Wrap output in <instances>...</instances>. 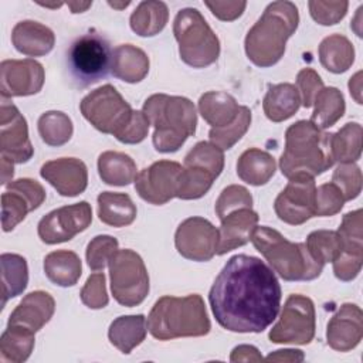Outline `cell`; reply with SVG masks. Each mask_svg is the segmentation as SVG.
I'll return each mask as SVG.
<instances>
[{"instance_id": "obj_42", "label": "cell", "mask_w": 363, "mask_h": 363, "mask_svg": "<svg viewBox=\"0 0 363 363\" xmlns=\"http://www.w3.org/2000/svg\"><path fill=\"white\" fill-rule=\"evenodd\" d=\"M33 211L28 200L18 191L6 190L1 194V224L3 231H11L20 221H23L27 213Z\"/></svg>"}, {"instance_id": "obj_51", "label": "cell", "mask_w": 363, "mask_h": 363, "mask_svg": "<svg viewBox=\"0 0 363 363\" xmlns=\"http://www.w3.org/2000/svg\"><path fill=\"white\" fill-rule=\"evenodd\" d=\"M6 187H7V190H14V191L21 193L28 200L33 210L38 208L45 200L44 187L37 180H33L28 177L11 180L10 183L6 184Z\"/></svg>"}, {"instance_id": "obj_49", "label": "cell", "mask_w": 363, "mask_h": 363, "mask_svg": "<svg viewBox=\"0 0 363 363\" xmlns=\"http://www.w3.org/2000/svg\"><path fill=\"white\" fill-rule=\"evenodd\" d=\"M81 301L91 309L105 308L109 302L106 286H105V275L104 272H95L89 275L84 288L81 289Z\"/></svg>"}, {"instance_id": "obj_44", "label": "cell", "mask_w": 363, "mask_h": 363, "mask_svg": "<svg viewBox=\"0 0 363 363\" xmlns=\"http://www.w3.org/2000/svg\"><path fill=\"white\" fill-rule=\"evenodd\" d=\"M118 251V240L111 235H96L92 238L85 251L88 267L92 271H102Z\"/></svg>"}, {"instance_id": "obj_46", "label": "cell", "mask_w": 363, "mask_h": 363, "mask_svg": "<svg viewBox=\"0 0 363 363\" xmlns=\"http://www.w3.org/2000/svg\"><path fill=\"white\" fill-rule=\"evenodd\" d=\"M242 207H252V197L250 194V191L238 184H231L227 186L218 196L217 201H216V213L218 216L220 220H223L227 214H230L231 211L237 210V208H242Z\"/></svg>"}, {"instance_id": "obj_22", "label": "cell", "mask_w": 363, "mask_h": 363, "mask_svg": "<svg viewBox=\"0 0 363 363\" xmlns=\"http://www.w3.org/2000/svg\"><path fill=\"white\" fill-rule=\"evenodd\" d=\"M55 301L44 291L27 294L10 313L7 325H21L34 332L40 330L54 315Z\"/></svg>"}, {"instance_id": "obj_55", "label": "cell", "mask_w": 363, "mask_h": 363, "mask_svg": "<svg viewBox=\"0 0 363 363\" xmlns=\"http://www.w3.org/2000/svg\"><path fill=\"white\" fill-rule=\"evenodd\" d=\"M267 360H278V362H302L303 360V353L301 350L295 349H285V350H277L275 353H271L267 356Z\"/></svg>"}, {"instance_id": "obj_39", "label": "cell", "mask_w": 363, "mask_h": 363, "mask_svg": "<svg viewBox=\"0 0 363 363\" xmlns=\"http://www.w3.org/2000/svg\"><path fill=\"white\" fill-rule=\"evenodd\" d=\"M38 133L48 146H61L67 143L74 132L72 122L64 112L48 111L38 119Z\"/></svg>"}, {"instance_id": "obj_5", "label": "cell", "mask_w": 363, "mask_h": 363, "mask_svg": "<svg viewBox=\"0 0 363 363\" xmlns=\"http://www.w3.org/2000/svg\"><path fill=\"white\" fill-rule=\"evenodd\" d=\"M142 111L155 126L152 142L160 153L179 150L196 133V108L184 96L155 94L145 101Z\"/></svg>"}, {"instance_id": "obj_14", "label": "cell", "mask_w": 363, "mask_h": 363, "mask_svg": "<svg viewBox=\"0 0 363 363\" xmlns=\"http://www.w3.org/2000/svg\"><path fill=\"white\" fill-rule=\"evenodd\" d=\"M182 170V164L173 160L155 162L138 173L135 179V190L142 200L150 204H166L177 197Z\"/></svg>"}, {"instance_id": "obj_30", "label": "cell", "mask_w": 363, "mask_h": 363, "mask_svg": "<svg viewBox=\"0 0 363 363\" xmlns=\"http://www.w3.org/2000/svg\"><path fill=\"white\" fill-rule=\"evenodd\" d=\"M44 272L47 278L58 286H72L82 274V264L74 251L57 250L45 255Z\"/></svg>"}, {"instance_id": "obj_15", "label": "cell", "mask_w": 363, "mask_h": 363, "mask_svg": "<svg viewBox=\"0 0 363 363\" xmlns=\"http://www.w3.org/2000/svg\"><path fill=\"white\" fill-rule=\"evenodd\" d=\"M177 252L191 261H210L217 251L218 228L207 218L189 217L180 223L174 234Z\"/></svg>"}, {"instance_id": "obj_48", "label": "cell", "mask_w": 363, "mask_h": 363, "mask_svg": "<svg viewBox=\"0 0 363 363\" xmlns=\"http://www.w3.org/2000/svg\"><path fill=\"white\" fill-rule=\"evenodd\" d=\"M312 18L322 26H332L339 23L347 11V1H320L312 0L308 3Z\"/></svg>"}, {"instance_id": "obj_13", "label": "cell", "mask_w": 363, "mask_h": 363, "mask_svg": "<svg viewBox=\"0 0 363 363\" xmlns=\"http://www.w3.org/2000/svg\"><path fill=\"white\" fill-rule=\"evenodd\" d=\"M92 223V208L86 201L55 208L45 214L37 227L38 237L45 244H60L72 240Z\"/></svg>"}, {"instance_id": "obj_31", "label": "cell", "mask_w": 363, "mask_h": 363, "mask_svg": "<svg viewBox=\"0 0 363 363\" xmlns=\"http://www.w3.org/2000/svg\"><path fill=\"white\" fill-rule=\"evenodd\" d=\"M136 163L129 155L108 150L98 157V173L104 183L109 186H128L135 182L138 172Z\"/></svg>"}, {"instance_id": "obj_3", "label": "cell", "mask_w": 363, "mask_h": 363, "mask_svg": "<svg viewBox=\"0 0 363 363\" xmlns=\"http://www.w3.org/2000/svg\"><path fill=\"white\" fill-rule=\"evenodd\" d=\"M146 323L150 335L159 340L206 336L211 329L204 301L199 294L159 298Z\"/></svg>"}, {"instance_id": "obj_29", "label": "cell", "mask_w": 363, "mask_h": 363, "mask_svg": "<svg viewBox=\"0 0 363 363\" xmlns=\"http://www.w3.org/2000/svg\"><path fill=\"white\" fill-rule=\"evenodd\" d=\"M136 206L129 194L102 191L98 196V217L111 227H125L135 221Z\"/></svg>"}, {"instance_id": "obj_56", "label": "cell", "mask_w": 363, "mask_h": 363, "mask_svg": "<svg viewBox=\"0 0 363 363\" xmlns=\"http://www.w3.org/2000/svg\"><path fill=\"white\" fill-rule=\"evenodd\" d=\"M349 91H350V95L356 99L357 104H362V72H356L350 81H349Z\"/></svg>"}, {"instance_id": "obj_41", "label": "cell", "mask_w": 363, "mask_h": 363, "mask_svg": "<svg viewBox=\"0 0 363 363\" xmlns=\"http://www.w3.org/2000/svg\"><path fill=\"white\" fill-rule=\"evenodd\" d=\"M251 125V111L248 106H240L237 118L227 126L211 128L208 132V139L213 145L218 146L221 150L231 149L248 130Z\"/></svg>"}, {"instance_id": "obj_45", "label": "cell", "mask_w": 363, "mask_h": 363, "mask_svg": "<svg viewBox=\"0 0 363 363\" xmlns=\"http://www.w3.org/2000/svg\"><path fill=\"white\" fill-rule=\"evenodd\" d=\"M332 183L339 187L345 201L354 200L362 191V170L354 163H339L332 174Z\"/></svg>"}, {"instance_id": "obj_16", "label": "cell", "mask_w": 363, "mask_h": 363, "mask_svg": "<svg viewBox=\"0 0 363 363\" xmlns=\"http://www.w3.org/2000/svg\"><path fill=\"white\" fill-rule=\"evenodd\" d=\"M0 152L11 163H26L34 155L26 118L6 98L0 106Z\"/></svg>"}, {"instance_id": "obj_19", "label": "cell", "mask_w": 363, "mask_h": 363, "mask_svg": "<svg viewBox=\"0 0 363 363\" xmlns=\"http://www.w3.org/2000/svg\"><path fill=\"white\" fill-rule=\"evenodd\" d=\"M40 174L65 197L78 196L88 186V169L77 157H60L45 162L40 169Z\"/></svg>"}, {"instance_id": "obj_11", "label": "cell", "mask_w": 363, "mask_h": 363, "mask_svg": "<svg viewBox=\"0 0 363 363\" xmlns=\"http://www.w3.org/2000/svg\"><path fill=\"white\" fill-rule=\"evenodd\" d=\"M315 336V305L311 298L292 294L268 337L272 343L308 345Z\"/></svg>"}, {"instance_id": "obj_40", "label": "cell", "mask_w": 363, "mask_h": 363, "mask_svg": "<svg viewBox=\"0 0 363 363\" xmlns=\"http://www.w3.org/2000/svg\"><path fill=\"white\" fill-rule=\"evenodd\" d=\"M311 255L325 265L333 262L342 251V238L337 231L332 230H316L311 233L305 242Z\"/></svg>"}, {"instance_id": "obj_32", "label": "cell", "mask_w": 363, "mask_h": 363, "mask_svg": "<svg viewBox=\"0 0 363 363\" xmlns=\"http://www.w3.org/2000/svg\"><path fill=\"white\" fill-rule=\"evenodd\" d=\"M1 262V308L11 298L24 292L28 284V267L24 257L18 254L4 252Z\"/></svg>"}, {"instance_id": "obj_54", "label": "cell", "mask_w": 363, "mask_h": 363, "mask_svg": "<svg viewBox=\"0 0 363 363\" xmlns=\"http://www.w3.org/2000/svg\"><path fill=\"white\" fill-rule=\"evenodd\" d=\"M230 360H231V362L262 360V356L258 353V349H257V347L250 346V345H241V346H237V347L233 349V353H231Z\"/></svg>"}, {"instance_id": "obj_1", "label": "cell", "mask_w": 363, "mask_h": 363, "mask_svg": "<svg viewBox=\"0 0 363 363\" xmlns=\"http://www.w3.org/2000/svg\"><path fill=\"white\" fill-rule=\"evenodd\" d=\"M208 302L216 320L225 330L261 333L279 312L281 285L264 261L237 254L214 279Z\"/></svg>"}, {"instance_id": "obj_8", "label": "cell", "mask_w": 363, "mask_h": 363, "mask_svg": "<svg viewBox=\"0 0 363 363\" xmlns=\"http://www.w3.org/2000/svg\"><path fill=\"white\" fill-rule=\"evenodd\" d=\"M111 289L123 306H138L149 294V275L143 259L133 250H118L109 264Z\"/></svg>"}, {"instance_id": "obj_35", "label": "cell", "mask_w": 363, "mask_h": 363, "mask_svg": "<svg viewBox=\"0 0 363 363\" xmlns=\"http://www.w3.org/2000/svg\"><path fill=\"white\" fill-rule=\"evenodd\" d=\"M34 330L21 325H7L0 337L1 362L21 363L27 360L34 349Z\"/></svg>"}, {"instance_id": "obj_2", "label": "cell", "mask_w": 363, "mask_h": 363, "mask_svg": "<svg viewBox=\"0 0 363 363\" xmlns=\"http://www.w3.org/2000/svg\"><path fill=\"white\" fill-rule=\"evenodd\" d=\"M298 9L291 1H272L250 28L245 37V52L257 67L277 64L284 52L286 40L296 31Z\"/></svg>"}, {"instance_id": "obj_52", "label": "cell", "mask_w": 363, "mask_h": 363, "mask_svg": "<svg viewBox=\"0 0 363 363\" xmlns=\"http://www.w3.org/2000/svg\"><path fill=\"white\" fill-rule=\"evenodd\" d=\"M149 125H150V122H149L147 116L143 113V111H133L129 125L116 139L119 142L128 143V145L140 143L147 136Z\"/></svg>"}, {"instance_id": "obj_26", "label": "cell", "mask_w": 363, "mask_h": 363, "mask_svg": "<svg viewBox=\"0 0 363 363\" xmlns=\"http://www.w3.org/2000/svg\"><path fill=\"white\" fill-rule=\"evenodd\" d=\"M275 159L265 150L250 147L241 153L237 162L238 177L251 186L267 184L275 174Z\"/></svg>"}, {"instance_id": "obj_27", "label": "cell", "mask_w": 363, "mask_h": 363, "mask_svg": "<svg viewBox=\"0 0 363 363\" xmlns=\"http://www.w3.org/2000/svg\"><path fill=\"white\" fill-rule=\"evenodd\" d=\"M199 111L211 128L230 125L240 112V105L234 96L223 91H210L200 96Z\"/></svg>"}, {"instance_id": "obj_43", "label": "cell", "mask_w": 363, "mask_h": 363, "mask_svg": "<svg viewBox=\"0 0 363 363\" xmlns=\"http://www.w3.org/2000/svg\"><path fill=\"white\" fill-rule=\"evenodd\" d=\"M224 150L211 142H199L184 157V164H197L208 169L217 177L224 169Z\"/></svg>"}, {"instance_id": "obj_12", "label": "cell", "mask_w": 363, "mask_h": 363, "mask_svg": "<svg viewBox=\"0 0 363 363\" xmlns=\"http://www.w3.org/2000/svg\"><path fill=\"white\" fill-rule=\"evenodd\" d=\"M288 180L286 187L275 199L274 210L281 221L291 225H301L315 217V177L298 174Z\"/></svg>"}, {"instance_id": "obj_17", "label": "cell", "mask_w": 363, "mask_h": 363, "mask_svg": "<svg viewBox=\"0 0 363 363\" xmlns=\"http://www.w3.org/2000/svg\"><path fill=\"white\" fill-rule=\"evenodd\" d=\"M342 238V251L332 262L335 277L340 281L354 279L363 261V233H362V210H354L343 216L337 230Z\"/></svg>"}, {"instance_id": "obj_37", "label": "cell", "mask_w": 363, "mask_h": 363, "mask_svg": "<svg viewBox=\"0 0 363 363\" xmlns=\"http://www.w3.org/2000/svg\"><path fill=\"white\" fill-rule=\"evenodd\" d=\"M362 125L347 122L336 133L330 135V152L335 162L354 163L362 155Z\"/></svg>"}, {"instance_id": "obj_50", "label": "cell", "mask_w": 363, "mask_h": 363, "mask_svg": "<svg viewBox=\"0 0 363 363\" xmlns=\"http://www.w3.org/2000/svg\"><path fill=\"white\" fill-rule=\"evenodd\" d=\"M296 88L301 95V105L311 108L316 95L323 88V82L315 69L303 68L296 75Z\"/></svg>"}, {"instance_id": "obj_9", "label": "cell", "mask_w": 363, "mask_h": 363, "mask_svg": "<svg viewBox=\"0 0 363 363\" xmlns=\"http://www.w3.org/2000/svg\"><path fill=\"white\" fill-rule=\"evenodd\" d=\"M82 116L99 132L118 138L129 125L133 109L115 86L106 84L89 92L79 104Z\"/></svg>"}, {"instance_id": "obj_53", "label": "cell", "mask_w": 363, "mask_h": 363, "mask_svg": "<svg viewBox=\"0 0 363 363\" xmlns=\"http://www.w3.org/2000/svg\"><path fill=\"white\" fill-rule=\"evenodd\" d=\"M213 16L223 21H233L238 18L247 7L245 1H206Z\"/></svg>"}, {"instance_id": "obj_18", "label": "cell", "mask_w": 363, "mask_h": 363, "mask_svg": "<svg viewBox=\"0 0 363 363\" xmlns=\"http://www.w3.org/2000/svg\"><path fill=\"white\" fill-rule=\"evenodd\" d=\"M44 78V68L35 60H4L0 64L1 98L34 95L41 91Z\"/></svg>"}, {"instance_id": "obj_33", "label": "cell", "mask_w": 363, "mask_h": 363, "mask_svg": "<svg viewBox=\"0 0 363 363\" xmlns=\"http://www.w3.org/2000/svg\"><path fill=\"white\" fill-rule=\"evenodd\" d=\"M169 20V10L166 3L157 0H147L139 3L132 13L129 23L130 28L140 37H152L159 34Z\"/></svg>"}, {"instance_id": "obj_6", "label": "cell", "mask_w": 363, "mask_h": 363, "mask_svg": "<svg viewBox=\"0 0 363 363\" xmlns=\"http://www.w3.org/2000/svg\"><path fill=\"white\" fill-rule=\"evenodd\" d=\"M250 241L285 281H312L325 267L311 255L305 242H291L271 227H255Z\"/></svg>"}, {"instance_id": "obj_20", "label": "cell", "mask_w": 363, "mask_h": 363, "mask_svg": "<svg viewBox=\"0 0 363 363\" xmlns=\"http://www.w3.org/2000/svg\"><path fill=\"white\" fill-rule=\"evenodd\" d=\"M363 312L354 303H343L328 323V345L337 352L354 349L363 336Z\"/></svg>"}, {"instance_id": "obj_4", "label": "cell", "mask_w": 363, "mask_h": 363, "mask_svg": "<svg viewBox=\"0 0 363 363\" xmlns=\"http://www.w3.org/2000/svg\"><path fill=\"white\" fill-rule=\"evenodd\" d=\"M330 135L311 121H298L285 132V149L279 159L282 174L319 176L335 163L330 152Z\"/></svg>"}, {"instance_id": "obj_34", "label": "cell", "mask_w": 363, "mask_h": 363, "mask_svg": "<svg viewBox=\"0 0 363 363\" xmlns=\"http://www.w3.org/2000/svg\"><path fill=\"white\" fill-rule=\"evenodd\" d=\"M319 61L328 71L342 74L354 61L353 44L342 34H332L319 45Z\"/></svg>"}, {"instance_id": "obj_21", "label": "cell", "mask_w": 363, "mask_h": 363, "mask_svg": "<svg viewBox=\"0 0 363 363\" xmlns=\"http://www.w3.org/2000/svg\"><path fill=\"white\" fill-rule=\"evenodd\" d=\"M258 223V214L250 208L242 207L231 211L221 220L218 228V245L216 255H224L231 250L245 245L251 240V234Z\"/></svg>"}, {"instance_id": "obj_57", "label": "cell", "mask_w": 363, "mask_h": 363, "mask_svg": "<svg viewBox=\"0 0 363 363\" xmlns=\"http://www.w3.org/2000/svg\"><path fill=\"white\" fill-rule=\"evenodd\" d=\"M13 164L14 163H11V162H9V160H6V159H3L1 157V184H7V183H10L11 180V177H13Z\"/></svg>"}, {"instance_id": "obj_24", "label": "cell", "mask_w": 363, "mask_h": 363, "mask_svg": "<svg viewBox=\"0 0 363 363\" xmlns=\"http://www.w3.org/2000/svg\"><path fill=\"white\" fill-rule=\"evenodd\" d=\"M111 72L125 82H140L149 72V57L143 50L132 44H122L112 52Z\"/></svg>"}, {"instance_id": "obj_25", "label": "cell", "mask_w": 363, "mask_h": 363, "mask_svg": "<svg viewBox=\"0 0 363 363\" xmlns=\"http://www.w3.org/2000/svg\"><path fill=\"white\" fill-rule=\"evenodd\" d=\"M299 106V91L289 82L271 85L262 101L264 113L272 122H284L289 119L298 112Z\"/></svg>"}, {"instance_id": "obj_7", "label": "cell", "mask_w": 363, "mask_h": 363, "mask_svg": "<svg viewBox=\"0 0 363 363\" xmlns=\"http://www.w3.org/2000/svg\"><path fill=\"white\" fill-rule=\"evenodd\" d=\"M173 34L179 43L183 62L193 68H204L217 61L220 41L197 9L180 10L173 21Z\"/></svg>"}, {"instance_id": "obj_36", "label": "cell", "mask_w": 363, "mask_h": 363, "mask_svg": "<svg viewBox=\"0 0 363 363\" xmlns=\"http://www.w3.org/2000/svg\"><path fill=\"white\" fill-rule=\"evenodd\" d=\"M313 105L315 111L311 116V122L322 130L333 126L346 111L345 98L335 86H323L316 95Z\"/></svg>"}, {"instance_id": "obj_38", "label": "cell", "mask_w": 363, "mask_h": 363, "mask_svg": "<svg viewBox=\"0 0 363 363\" xmlns=\"http://www.w3.org/2000/svg\"><path fill=\"white\" fill-rule=\"evenodd\" d=\"M217 176L206 167L197 164H184L180 179H179V189L177 197L182 200H196L203 197Z\"/></svg>"}, {"instance_id": "obj_47", "label": "cell", "mask_w": 363, "mask_h": 363, "mask_svg": "<svg viewBox=\"0 0 363 363\" xmlns=\"http://www.w3.org/2000/svg\"><path fill=\"white\" fill-rule=\"evenodd\" d=\"M345 204V197L336 184L323 183L316 189L315 216L330 217L337 214Z\"/></svg>"}, {"instance_id": "obj_28", "label": "cell", "mask_w": 363, "mask_h": 363, "mask_svg": "<svg viewBox=\"0 0 363 363\" xmlns=\"http://www.w3.org/2000/svg\"><path fill=\"white\" fill-rule=\"evenodd\" d=\"M147 333V323L143 315H126L116 318L108 330L109 342L123 354H129L139 346Z\"/></svg>"}, {"instance_id": "obj_23", "label": "cell", "mask_w": 363, "mask_h": 363, "mask_svg": "<svg viewBox=\"0 0 363 363\" xmlns=\"http://www.w3.org/2000/svg\"><path fill=\"white\" fill-rule=\"evenodd\" d=\"M11 43L18 52L27 57H41L54 48L55 35L47 26L33 20H24L14 26Z\"/></svg>"}, {"instance_id": "obj_58", "label": "cell", "mask_w": 363, "mask_h": 363, "mask_svg": "<svg viewBox=\"0 0 363 363\" xmlns=\"http://www.w3.org/2000/svg\"><path fill=\"white\" fill-rule=\"evenodd\" d=\"M67 4L71 9V13H82L88 7L92 6V1H86V3H67Z\"/></svg>"}, {"instance_id": "obj_10", "label": "cell", "mask_w": 363, "mask_h": 363, "mask_svg": "<svg viewBox=\"0 0 363 363\" xmlns=\"http://www.w3.org/2000/svg\"><path fill=\"white\" fill-rule=\"evenodd\" d=\"M112 50L109 43L96 33L77 38L68 52L69 71L81 86L92 85L105 78L112 68Z\"/></svg>"}, {"instance_id": "obj_59", "label": "cell", "mask_w": 363, "mask_h": 363, "mask_svg": "<svg viewBox=\"0 0 363 363\" xmlns=\"http://www.w3.org/2000/svg\"><path fill=\"white\" fill-rule=\"evenodd\" d=\"M109 6H112V7H118V9H123V7L129 6V1H125V3H121V4H116V3H111V1H109Z\"/></svg>"}]
</instances>
